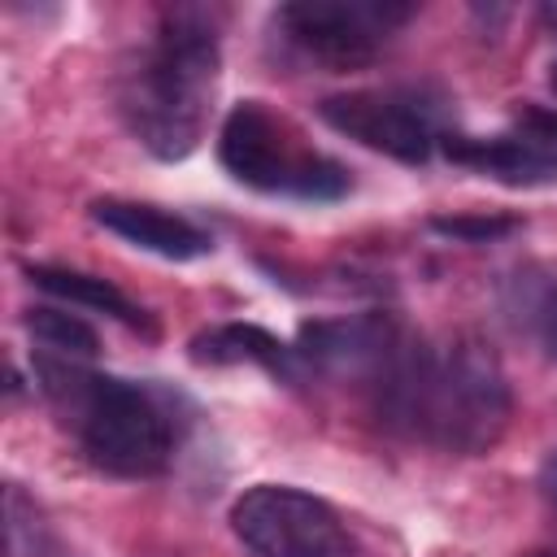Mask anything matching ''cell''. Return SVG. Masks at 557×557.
Returning <instances> with one entry per match:
<instances>
[{"instance_id": "obj_13", "label": "cell", "mask_w": 557, "mask_h": 557, "mask_svg": "<svg viewBox=\"0 0 557 557\" xmlns=\"http://www.w3.org/2000/svg\"><path fill=\"white\" fill-rule=\"evenodd\" d=\"M26 331L35 344L30 352H48V357H65V361H96V352H100L96 331L78 313L57 309V305L26 309Z\"/></svg>"}, {"instance_id": "obj_14", "label": "cell", "mask_w": 557, "mask_h": 557, "mask_svg": "<svg viewBox=\"0 0 557 557\" xmlns=\"http://www.w3.org/2000/svg\"><path fill=\"white\" fill-rule=\"evenodd\" d=\"M4 557H61L52 522L17 483L4 487Z\"/></svg>"}, {"instance_id": "obj_3", "label": "cell", "mask_w": 557, "mask_h": 557, "mask_svg": "<svg viewBox=\"0 0 557 557\" xmlns=\"http://www.w3.org/2000/svg\"><path fill=\"white\" fill-rule=\"evenodd\" d=\"M30 374L78 453L113 479H157L178 448L170 400L144 383L100 374L91 361L30 352Z\"/></svg>"}, {"instance_id": "obj_11", "label": "cell", "mask_w": 557, "mask_h": 557, "mask_svg": "<svg viewBox=\"0 0 557 557\" xmlns=\"http://www.w3.org/2000/svg\"><path fill=\"white\" fill-rule=\"evenodd\" d=\"M187 357L196 366H261L265 374L283 379V383L305 379V366L296 357V344L278 339L274 331H265L257 322H222V326H209V331L191 335Z\"/></svg>"}, {"instance_id": "obj_10", "label": "cell", "mask_w": 557, "mask_h": 557, "mask_svg": "<svg viewBox=\"0 0 557 557\" xmlns=\"http://www.w3.org/2000/svg\"><path fill=\"white\" fill-rule=\"evenodd\" d=\"M91 222L144 252L165 257V261H200L213 252V235L205 226H196L191 218L170 213L161 205H148V200L100 196V200H91Z\"/></svg>"}, {"instance_id": "obj_9", "label": "cell", "mask_w": 557, "mask_h": 557, "mask_svg": "<svg viewBox=\"0 0 557 557\" xmlns=\"http://www.w3.org/2000/svg\"><path fill=\"white\" fill-rule=\"evenodd\" d=\"M440 152L461 165L474 170L500 187H553L557 183V148H548L544 139L518 131V135H461V131H444L440 135Z\"/></svg>"}, {"instance_id": "obj_5", "label": "cell", "mask_w": 557, "mask_h": 557, "mask_svg": "<svg viewBox=\"0 0 557 557\" xmlns=\"http://www.w3.org/2000/svg\"><path fill=\"white\" fill-rule=\"evenodd\" d=\"M409 17L413 4L392 0H292L278 4L274 30L305 61L344 74L370 65Z\"/></svg>"}, {"instance_id": "obj_16", "label": "cell", "mask_w": 557, "mask_h": 557, "mask_svg": "<svg viewBox=\"0 0 557 557\" xmlns=\"http://www.w3.org/2000/svg\"><path fill=\"white\" fill-rule=\"evenodd\" d=\"M518 126L535 139H544L548 148H557V109H540V104H522L518 109Z\"/></svg>"}, {"instance_id": "obj_17", "label": "cell", "mask_w": 557, "mask_h": 557, "mask_svg": "<svg viewBox=\"0 0 557 557\" xmlns=\"http://www.w3.org/2000/svg\"><path fill=\"white\" fill-rule=\"evenodd\" d=\"M535 331H540L544 352L557 361V287L540 296V305H535Z\"/></svg>"}, {"instance_id": "obj_12", "label": "cell", "mask_w": 557, "mask_h": 557, "mask_svg": "<svg viewBox=\"0 0 557 557\" xmlns=\"http://www.w3.org/2000/svg\"><path fill=\"white\" fill-rule=\"evenodd\" d=\"M26 278L65 300V305H78V309H91V313H104L131 331H144V335H157V322L144 305H135L113 278H100V274H87V270H70V265H48V261H30L26 265Z\"/></svg>"}, {"instance_id": "obj_20", "label": "cell", "mask_w": 557, "mask_h": 557, "mask_svg": "<svg viewBox=\"0 0 557 557\" xmlns=\"http://www.w3.org/2000/svg\"><path fill=\"white\" fill-rule=\"evenodd\" d=\"M548 83H553V91H557V65H553V74H548Z\"/></svg>"}, {"instance_id": "obj_19", "label": "cell", "mask_w": 557, "mask_h": 557, "mask_svg": "<svg viewBox=\"0 0 557 557\" xmlns=\"http://www.w3.org/2000/svg\"><path fill=\"white\" fill-rule=\"evenodd\" d=\"M531 557H557V548H540V553H531Z\"/></svg>"}, {"instance_id": "obj_1", "label": "cell", "mask_w": 557, "mask_h": 557, "mask_svg": "<svg viewBox=\"0 0 557 557\" xmlns=\"http://www.w3.org/2000/svg\"><path fill=\"white\" fill-rule=\"evenodd\" d=\"M366 396L383 426L461 457L496 448L513 418L500 357L470 335L435 348L409 331Z\"/></svg>"}, {"instance_id": "obj_8", "label": "cell", "mask_w": 557, "mask_h": 557, "mask_svg": "<svg viewBox=\"0 0 557 557\" xmlns=\"http://www.w3.org/2000/svg\"><path fill=\"white\" fill-rule=\"evenodd\" d=\"M405 335L409 331L392 313L370 309V313L300 322L292 344H296V357H300L305 374L357 383L361 392H370L379 383V374L387 370V361L396 357V348L405 344Z\"/></svg>"}, {"instance_id": "obj_2", "label": "cell", "mask_w": 557, "mask_h": 557, "mask_svg": "<svg viewBox=\"0 0 557 557\" xmlns=\"http://www.w3.org/2000/svg\"><path fill=\"white\" fill-rule=\"evenodd\" d=\"M222 70V9L170 4L157 30L117 70V113L126 131L157 157L183 161L196 152L209 100Z\"/></svg>"}, {"instance_id": "obj_7", "label": "cell", "mask_w": 557, "mask_h": 557, "mask_svg": "<svg viewBox=\"0 0 557 557\" xmlns=\"http://www.w3.org/2000/svg\"><path fill=\"white\" fill-rule=\"evenodd\" d=\"M318 117L400 165H426L440 148V104L418 87H361L318 104Z\"/></svg>"}, {"instance_id": "obj_6", "label": "cell", "mask_w": 557, "mask_h": 557, "mask_svg": "<svg viewBox=\"0 0 557 557\" xmlns=\"http://www.w3.org/2000/svg\"><path fill=\"white\" fill-rule=\"evenodd\" d=\"M235 540L257 557H352L335 505L292 483H257L231 505Z\"/></svg>"}, {"instance_id": "obj_18", "label": "cell", "mask_w": 557, "mask_h": 557, "mask_svg": "<svg viewBox=\"0 0 557 557\" xmlns=\"http://www.w3.org/2000/svg\"><path fill=\"white\" fill-rule=\"evenodd\" d=\"M540 492H544V500L557 509V453L540 466Z\"/></svg>"}, {"instance_id": "obj_4", "label": "cell", "mask_w": 557, "mask_h": 557, "mask_svg": "<svg viewBox=\"0 0 557 557\" xmlns=\"http://www.w3.org/2000/svg\"><path fill=\"white\" fill-rule=\"evenodd\" d=\"M218 161L226 174L252 191L265 196H287L305 205H331L344 200L352 178L348 170L318 152L300 126L283 113H274L265 100H239L222 117L218 131Z\"/></svg>"}, {"instance_id": "obj_15", "label": "cell", "mask_w": 557, "mask_h": 557, "mask_svg": "<svg viewBox=\"0 0 557 557\" xmlns=\"http://www.w3.org/2000/svg\"><path fill=\"white\" fill-rule=\"evenodd\" d=\"M518 226H522V218H513V213H435L431 218V231L461 239V244H496V239L513 235Z\"/></svg>"}]
</instances>
